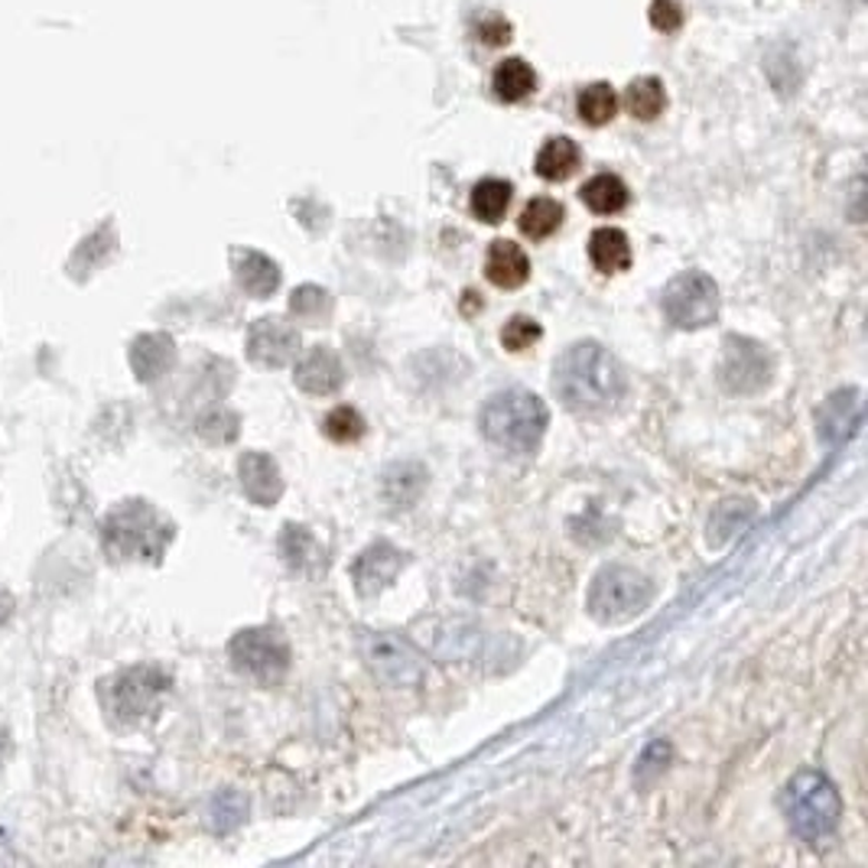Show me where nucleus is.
<instances>
[{"label": "nucleus", "mask_w": 868, "mask_h": 868, "mask_svg": "<svg viewBox=\"0 0 868 868\" xmlns=\"http://www.w3.org/2000/svg\"><path fill=\"white\" fill-rule=\"evenodd\" d=\"M553 391L566 410L596 417L621 403L628 393V375L621 361L599 342H576L553 365Z\"/></svg>", "instance_id": "1"}, {"label": "nucleus", "mask_w": 868, "mask_h": 868, "mask_svg": "<svg viewBox=\"0 0 868 868\" xmlns=\"http://www.w3.org/2000/svg\"><path fill=\"white\" fill-rule=\"evenodd\" d=\"M173 540V523L153 505L121 501L101 521V547L114 563H160Z\"/></svg>", "instance_id": "2"}, {"label": "nucleus", "mask_w": 868, "mask_h": 868, "mask_svg": "<svg viewBox=\"0 0 868 868\" xmlns=\"http://www.w3.org/2000/svg\"><path fill=\"white\" fill-rule=\"evenodd\" d=\"M547 423H550L547 403L537 393L521 388L488 397V403L478 413V427L485 439L511 456L537 452L540 439L547 433Z\"/></svg>", "instance_id": "3"}, {"label": "nucleus", "mask_w": 868, "mask_h": 868, "mask_svg": "<svg viewBox=\"0 0 868 868\" xmlns=\"http://www.w3.org/2000/svg\"><path fill=\"white\" fill-rule=\"evenodd\" d=\"M170 694V677L160 667H128L108 680H101V706L114 726L133 729L157 716L163 696Z\"/></svg>", "instance_id": "4"}, {"label": "nucleus", "mask_w": 868, "mask_h": 868, "mask_svg": "<svg viewBox=\"0 0 868 868\" xmlns=\"http://www.w3.org/2000/svg\"><path fill=\"white\" fill-rule=\"evenodd\" d=\"M781 807L787 814V824L794 826V832H800L810 842L829 836L842 817V800H839L832 781L820 771L794 775L790 784L784 787Z\"/></svg>", "instance_id": "5"}, {"label": "nucleus", "mask_w": 868, "mask_h": 868, "mask_svg": "<svg viewBox=\"0 0 868 868\" xmlns=\"http://www.w3.org/2000/svg\"><path fill=\"white\" fill-rule=\"evenodd\" d=\"M654 582L631 566H606L589 589V611L596 621L615 625V621H628L635 615H641L651 606Z\"/></svg>", "instance_id": "6"}, {"label": "nucleus", "mask_w": 868, "mask_h": 868, "mask_svg": "<svg viewBox=\"0 0 868 868\" xmlns=\"http://www.w3.org/2000/svg\"><path fill=\"white\" fill-rule=\"evenodd\" d=\"M361 657L381 684L397 687V690L400 687H420L423 677H427L423 654L393 631H365L361 635Z\"/></svg>", "instance_id": "7"}, {"label": "nucleus", "mask_w": 868, "mask_h": 868, "mask_svg": "<svg viewBox=\"0 0 868 868\" xmlns=\"http://www.w3.org/2000/svg\"><path fill=\"white\" fill-rule=\"evenodd\" d=\"M660 306L677 329H702L719 316V287L709 273L687 270L667 283Z\"/></svg>", "instance_id": "8"}, {"label": "nucleus", "mask_w": 868, "mask_h": 868, "mask_svg": "<svg viewBox=\"0 0 868 868\" xmlns=\"http://www.w3.org/2000/svg\"><path fill=\"white\" fill-rule=\"evenodd\" d=\"M228 657L241 674L255 677L258 684H277L290 670V645L283 631L267 625L238 631L228 645Z\"/></svg>", "instance_id": "9"}, {"label": "nucleus", "mask_w": 868, "mask_h": 868, "mask_svg": "<svg viewBox=\"0 0 868 868\" xmlns=\"http://www.w3.org/2000/svg\"><path fill=\"white\" fill-rule=\"evenodd\" d=\"M771 355L768 348L748 336H726L722 361H719V381L732 393H758L771 381Z\"/></svg>", "instance_id": "10"}, {"label": "nucleus", "mask_w": 868, "mask_h": 868, "mask_svg": "<svg viewBox=\"0 0 868 868\" xmlns=\"http://www.w3.org/2000/svg\"><path fill=\"white\" fill-rule=\"evenodd\" d=\"M297 351H300V332L277 316L258 319L248 332V358L261 368H283L297 358Z\"/></svg>", "instance_id": "11"}, {"label": "nucleus", "mask_w": 868, "mask_h": 868, "mask_svg": "<svg viewBox=\"0 0 868 868\" xmlns=\"http://www.w3.org/2000/svg\"><path fill=\"white\" fill-rule=\"evenodd\" d=\"M403 569V553L391 547L388 540H378L371 547L361 550V557L351 566V576H355V589L371 599L378 592H385L397 579V572Z\"/></svg>", "instance_id": "12"}, {"label": "nucleus", "mask_w": 868, "mask_h": 868, "mask_svg": "<svg viewBox=\"0 0 868 868\" xmlns=\"http://www.w3.org/2000/svg\"><path fill=\"white\" fill-rule=\"evenodd\" d=\"M297 388L316 397H329L346 385V368L342 358L329 346L306 348V355L297 361V375H293Z\"/></svg>", "instance_id": "13"}, {"label": "nucleus", "mask_w": 868, "mask_h": 868, "mask_svg": "<svg viewBox=\"0 0 868 868\" xmlns=\"http://www.w3.org/2000/svg\"><path fill=\"white\" fill-rule=\"evenodd\" d=\"M238 476H241V488L245 495L261 505V508H270L280 501L283 495V476H280V466L267 456V452H245L241 462H238Z\"/></svg>", "instance_id": "14"}, {"label": "nucleus", "mask_w": 868, "mask_h": 868, "mask_svg": "<svg viewBox=\"0 0 868 868\" xmlns=\"http://www.w3.org/2000/svg\"><path fill=\"white\" fill-rule=\"evenodd\" d=\"M231 267H235V280L238 287L255 297V300H267L270 293H277L280 287V267L270 261L261 251L251 248H235L231 251Z\"/></svg>", "instance_id": "15"}, {"label": "nucleus", "mask_w": 868, "mask_h": 868, "mask_svg": "<svg viewBox=\"0 0 868 868\" xmlns=\"http://www.w3.org/2000/svg\"><path fill=\"white\" fill-rule=\"evenodd\" d=\"M176 361V342L167 332H147L140 339H133L131 346V368L140 385H153L160 381Z\"/></svg>", "instance_id": "16"}, {"label": "nucleus", "mask_w": 868, "mask_h": 868, "mask_svg": "<svg viewBox=\"0 0 868 868\" xmlns=\"http://www.w3.org/2000/svg\"><path fill=\"white\" fill-rule=\"evenodd\" d=\"M485 273H488V280H491L495 287H501V290H518V287L527 283V277H530V261H527L521 245L501 238V241H495V245L488 248Z\"/></svg>", "instance_id": "17"}, {"label": "nucleus", "mask_w": 868, "mask_h": 868, "mask_svg": "<svg viewBox=\"0 0 868 868\" xmlns=\"http://www.w3.org/2000/svg\"><path fill=\"white\" fill-rule=\"evenodd\" d=\"M589 261L599 273H621L631 267V245L621 228H599L589 238Z\"/></svg>", "instance_id": "18"}, {"label": "nucleus", "mask_w": 868, "mask_h": 868, "mask_svg": "<svg viewBox=\"0 0 868 868\" xmlns=\"http://www.w3.org/2000/svg\"><path fill=\"white\" fill-rule=\"evenodd\" d=\"M423 488H427V469L417 462H397L385 472V501L393 511L417 505Z\"/></svg>", "instance_id": "19"}, {"label": "nucleus", "mask_w": 868, "mask_h": 868, "mask_svg": "<svg viewBox=\"0 0 868 868\" xmlns=\"http://www.w3.org/2000/svg\"><path fill=\"white\" fill-rule=\"evenodd\" d=\"M579 199L589 206V212L596 216H618L625 206H628V186L621 182V176L615 173H599L592 176L582 189H579Z\"/></svg>", "instance_id": "20"}, {"label": "nucleus", "mask_w": 868, "mask_h": 868, "mask_svg": "<svg viewBox=\"0 0 868 868\" xmlns=\"http://www.w3.org/2000/svg\"><path fill=\"white\" fill-rule=\"evenodd\" d=\"M579 147H576V140H569V137H553V140H547L543 147H540V153H537V176L540 179H547V182H563L569 176L576 173V167H579Z\"/></svg>", "instance_id": "21"}, {"label": "nucleus", "mask_w": 868, "mask_h": 868, "mask_svg": "<svg viewBox=\"0 0 868 868\" xmlns=\"http://www.w3.org/2000/svg\"><path fill=\"white\" fill-rule=\"evenodd\" d=\"M491 88H495V94H498L505 104H518L527 94H533L537 72H533L523 59L511 56V59L498 62V69H495V76H491Z\"/></svg>", "instance_id": "22"}, {"label": "nucleus", "mask_w": 868, "mask_h": 868, "mask_svg": "<svg viewBox=\"0 0 868 868\" xmlns=\"http://www.w3.org/2000/svg\"><path fill=\"white\" fill-rule=\"evenodd\" d=\"M511 196L515 189L508 179H481L472 189V216L485 225H498L511 206Z\"/></svg>", "instance_id": "23"}, {"label": "nucleus", "mask_w": 868, "mask_h": 868, "mask_svg": "<svg viewBox=\"0 0 868 868\" xmlns=\"http://www.w3.org/2000/svg\"><path fill=\"white\" fill-rule=\"evenodd\" d=\"M625 108H628V114L638 118V121L660 118L664 108H667V91L660 86V79H654V76L635 79L631 86L625 88Z\"/></svg>", "instance_id": "24"}, {"label": "nucleus", "mask_w": 868, "mask_h": 868, "mask_svg": "<svg viewBox=\"0 0 868 868\" xmlns=\"http://www.w3.org/2000/svg\"><path fill=\"white\" fill-rule=\"evenodd\" d=\"M563 216H566L563 206H560L557 199L540 196V199H530V202L523 206L518 225H521V231L527 235V238L543 241V238H550V235L563 225Z\"/></svg>", "instance_id": "25"}, {"label": "nucleus", "mask_w": 868, "mask_h": 868, "mask_svg": "<svg viewBox=\"0 0 868 868\" xmlns=\"http://www.w3.org/2000/svg\"><path fill=\"white\" fill-rule=\"evenodd\" d=\"M280 550H283V560H287V566H290V569H297V572H309L312 566L322 563L319 543L312 540V533H309L306 527H297V523H287V527H283Z\"/></svg>", "instance_id": "26"}, {"label": "nucleus", "mask_w": 868, "mask_h": 868, "mask_svg": "<svg viewBox=\"0 0 868 868\" xmlns=\"http://www.w3.org/2000/svg\"><path fill=\"white\" fill-rule=\"evenodd\" d=\"M576 111H579V118H582L586 124L602 128V124H608V121L618 114V94H615V88L606 86V82H596V86L579 91Z\"/></svg>", "instance_id": "27"}, {"label": "nucleus", "mask_w": 868, "mask_h": 868, "mask_svg": "<svg viewBox=\"0 0 868 868\" xmlns=\"http://www.w3.org/2000/svg\"><path fill=\"white\" fill-rule=\"evenodd\" d=\"M322 430L326 436L332 439V442H358L365 430H368V423H365V417L355 410V407H336L329 417H326V423H322Z\"/></svg>", "instance_id": "28"}, {"label": "nucleus", "mask_w": 868, "mask_h": 868, "mask_svg": "<svg viewBox=\"0 0 868 868\" xmlns=\"http://www.w3.org/2000/svg\"><path fill=\"white\" fill-rule=\"evenodd\" d=\"M329 306H332L329 293L316 283H306L300 290H293V297H290V312L297 319H306V322H316L322 312H329Z\"/></svg>", "instance_id": "29"}, {"label": "nucleus", "mask_w": 868, "mask_h": 868, "mask_svg": "<svg viewBox=\"0 0 868 868\" xmlns=\"http://www.w3.org/2000/svg\"><path fill=\"white\" fill-rule=\"evenodd\" d=\"M543 336V329L530 319V316H515L508 319V326L501 329V346L508 351H523V348L537 346Z\"/></svg>", "instance_id": "30"}, {"label": "nucleus", "mask_w": 868, "mask_h": 868, "mask_svg": "<svg viewBox=\"0 0 868 868\" xmlns=\"http://www.w3.org/2000/svg\"><path fill=\"white\" fill-rule=\"evenodd\" d=\"M199 436H202V439H209V442H216V446L231 442V439L238 436V413H231V410L218 407V410H212L209 417H202V420H199Z\"/></svg>", "instance_id": "31"}, {"label": "nucleus", "mask_w": 868, "mask_h": 868, "mask_svg": "<svg viewBox=\"0 0 868 868\" xmlns=\"http://www.w3.org/2000/svg\"><path fill=\"white\" fill-rule=\"evenodd\" d=\"M245 810H248L245 797H238L235 790H225L212 804V826H216L218 832H228V829H235V826L241 824Z\"/></svg>", "instance_id": "32"}, {"label": "nucleus", "mask_w": 868, "mask_h": 868, "mask_svg": "<svg viewBox=\"0 0 868 868\" xmlns=\"http://www.w3.org/2000/svg\"><path fill=\"white\" fill-rule=\"evenodd\" d=\"M651 27L660 33H677L684 27V7L677 0H654L651 3Z\"/></svg>", "instance_id": "33"}, {"label": "nucleus", "mask_w": 868, "mask_h": 868, "mask_svg": "<svg viewBox=\"0 0 868 868\" xmlns=\"http://www.w3.org/2000/svg\"><path fill=\"white\" fill-rule=\"evenodd\" d=\"M481 33L488 37V43L491 46H501L511 40V27H508V20H501V17H491V20L481 27Z\"/></svg>", "instance_id": "34"}, {"label": "nucleus", "mask_w": 868, "mask_h": 868, "mask_svg": "<svg viewBox=\"0 0 868 868\" xmlns=\"http://www.w3.org/2000/svg\"><path fill=\"white\" fill-rule=\"evenodd\" d=\"M10 611H13V599H10V592H7V589L0 586V625H3L7 618H10Z\"/></svg>", "instance_id": "35"}, {"label": "nucleus", "mask_w": 868, "mask_h": 868, "mask_svg": "<svg viewBox=\"0 0 868 868\" xmlns=\"http://www.w3.org/2000/svg\"><path fill=\"white\" fill-rule=\"evenodd\" d=\"M7 751H10V736H7V726L0 719V765L7 761Z\"/></svg>", "instance_id": "36"}]
</instances>
